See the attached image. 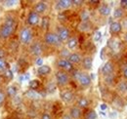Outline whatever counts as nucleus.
<instances>
[{"mask_svg": "<svg viewBox=\"0 0 127 119\" xmlns=\"http://www.w3.org/2000/svg\"><path fill=\"white\" fill-rule=\"evenodd\" d=\"M84 117H85V119H97L98 115H97L95 110L90 109V110H88V111L85 113V116H84Z\"/></svg>", "mask_w": 127, "mask_h": 119, "instance_id": "nucleus-26", "label": "nucleus"}, {"mask_svg": "<svg viewBox=\"0 0 127 119\" xmlns=\"http://www.w3.org/2000/svg\"><path fill=\"white\" fill-rule=\"evenodd\" d=\"M122 75L125 79H127V63L122 65Z\"/></svg>", "mask_w": 127, "mask_h": 119, "instance_id": "nucleus-36", "label": "nucleus"}, {"mask_svg": "<svg viewBox=\"0 0 127 119\" xmlns=\"http://www.w3.org/2000/svg\"><path fill=\"white\" fill-rule=\"evenodd\" d=\"M15 29V20L12 17H7L4 24L0 28V38L7 39L12 34Z\"/></svg>", "mask_w": 127, "mask_h": 119, "instance_id": "nucleus-1", "label": "nucleus"}, {"mask_svg": "<svg viewBox=\"0 0 127 119\" xmlns=\"http://www.w3.org/2000/svg\"><path fill=\"white\" fill-rule=\"evenodd\" d=\"M78 45V39L76 37H69L68 40L66 41V47L68 50H73L77 47Z\"/></svg>", "mask_w": 127, "mask_h": 119, "instance_id": "nucleus-20", "label": "nucleus"}, {"mask_svg": "<svg viewBox=\"0 0 127 119\" xmlns=\"http://www.w3.org/2000/svg\"><path fill=\"white\" fill-rule=\"evenodd\" d=\"M121 26H122V29H124V30H127V18L123 19Z\"/></svg>", "mask_w": 127, "mask_h": 119, "instance_id": "nucleus-41", "label": "nucleus"}, {"mask_svg": "<svg viewBox=\"0 0 127 119\" xmlns=\"http://www.w3.org/2000/svg\"><path fill=\"white\" fill-rule=\"evenodd\" d=\"M88 105H89V101H88L87 98L81 97V98H79V99L77 100V106L79 107L80 109L86 108V107H88Z\"/></svg>", "mask_w": 127, "mask_h": 119, "instance_id": "nucleus-22", "label": "nucleus"}, {"mask_svg": "<svg viewBox=\"0 0 127 119\" xmlns=\"http://www.w3.org/2000/svg\"><path fill=\"white\" fill-rule=\"evenodd\" d=\"M67 60H68V61H69L70 63L76 64V63L81 62L82 58H81V56H80L78 53H70V55H69V57L67 58Z\"/></svg>", "mask_w": 127, "mask_h": 119, "instance_id": "nucleus-18", "label": "nucleus"}, {"mask_svg": "<svg viewBox=\"0 0 127 119\" xmlns=\"http://www.w3.org/2000/svg\"><path fill=\"white\" fill-rule=\"evenodd\" d=\"M101 37H102V32L101 31H97L95 33V36H94V40L95 41H99L101 39Z\"/></svg>", "mask_w": 127, "mask_h": 119, "instance_id": "nucleus-38", "label": "nucleus"}, {"mask_svg": "<svg viewBox=\"0 0 127 119\" xmlns=\"http://www.w3.org/2000/svg\"><path fill=\"white\" fill-rule=\"evenodd\" d=\"M101 107H102V109H106V108H107L106 104H102V106H101Z\"/></svg>", "mask_w": 127, "mask_h": 119, "instance_id": "nucleus-45", "label": "nucleus"}, {"mask_svg": "<svg viewBox=\"0 0 127 119\" xmlns=\"http://www.w3.org/2000/svg\"><path fill=\"white\" fill-rule=\"evenodd\" d=\"M123 15H124V10L121 7L114 9V11H113V18L114 19H121Z\"/></svg>", "mask_w": 127, "mask_h": 119, "instance_id": "nucleus-24", "label": "nucleus"}, {"mask_svg": "<svg viewBox=\"0 0 127 119\" xmlns=\"http://www.w3.org/2000/svg\"><path fill=\"white\" fill-rule=\"evenodd\" d=\"M18 3V1L16 0H7V1H4V6L5 7H14Z\"/></svg>", "mask_w": 127, "mask_h": 119, "instance_id": "nucleus-34", "label": "nucleus"}, {"mask_svg": "<svg viewBox=\"0 0 127 119\" xmlns=\"http://www.w3.org/2000/svg\"><path fill=\"white\" fill-rule=\"evenodd\" d=\"M17 92H18V90L14 85H11L7 88V94L9 97H15L17 95Z\"/></svg>", "mask_w": 127, "mask_h": 119, "instance_id": "nucleus-28", "label": "nucleus"}, {"mask_svg": "<svg viewBox=\"0 0 127 119\" xmlns=\"http://www.w3.org/2000/svg\"><path fill=\"white\" fill-rule=\"evenodd\" d=\"M44 42L49 46H55V47H59L63 43L59 38V36L57 35V33L55 32H47L44 35Z\"/></svg>", "mask_w": 127, "mask_h": 119, "instance_id": "nucleus-3", "label": "nucleus"}, {"mask_svg": "<svg viewBox=\"0 0 127 119\" xmlns=\"http://www.w3.org/2000/svg\"><path fill=\"white\" fill-rule=\"evenodd\" d=\"M57 66L63 71H71L73 69V64L70 63L67 59H59L57 61Z\"/></svg>", "mask_w": 127, "mask_h": 119, "instance_id": "nucleus-6", "label": "nucleus"}, {"mask_svg": "<svg viewBox=\"0 0 127 119\" xmlns=\"http://www.w3.org/2000/svg\"><path fill=\"white\" fill-rule=\"evenodd\" d=\"M30 51H31V54L35 56V57H39L42 52H43V48H42V45L40 42H34L31 45V48H30Z\"/></svg>", "mask_w": 127, "mask_h": 119, "instance_id": "nucleus-9", "label": "nucleus"}, {"mask_svg": "<svg viewBox=\"0 0 127 119\" xmlns=\"http://www.w3.org/2000/svg\"><path fill=\"white\" fill-rule=\"evenodd\" d=\"M124 40L127 42V32H126V34H125V37H124Z\"/></svg>", "mask_w": 127, "mask_h": 119, "instance_id": "nucleus-46", "label": "nucleus"}, {"mask_svg": "<svg viewBox=\"0 0 127 119\" xmlns=\"http://www.w3.org/2000/svg\"><path fill=\"white\" fill-rule=\"evenodd\" d=\"M122 30V26L121 23L119 22H113L110 26V32L111 34H118Z\"/></svg>", "mask_w": 127, "mask_h": 119, "instance_id": "nucleus-15", "label": "nucleus"}, {"mask_svg": "<svg viewBox=\"0 0 127 119\" xmlns=\"http://www.w3.org/2000/svg\"><path fill=\"white\" fill-rule=\"evenodd\" d=\"M20 40L23 44L28 45L32 40V31L30 28H23L20 31Z\"/></svg>", "mask_w": 127, "mask_h": 119, "instance_id": "nucleus-5", "label": "nucleus"}, {"mask_svg": "<svg viewBox=\"0 0 127 119\" xmlns=\"http://www.w3.org/2000/svg\"><path fill=\"white\" fill-rule=\"evenodd\" d=\"M82 3H83V1H80V0H73L72 1V5H75V6H80Z\"/></svg>", "mask_w": 127, "mask_h": 119, "instance_id": "nucleus-42", "label": "nucleus"}, {"mask_svg": "<svg viewBox=\"0 0 127 119\" xmlns=\"http://www.w3.org/2000/svg\"><path fill=\"white\" fill-rule=\"evenodd\" d=\"M62 119H72V118L70 117V115L68 113H64V114H63V116H62Z\"/></svg>", "mask_w": 127, "mask_h": 119, "instance_id": "nucleus-44", "label": "nucleus"}, {"mask_svg": "<svg viewBox=\"0 0 127 119\" xmlns=\"http://www.w3.org/2000/svg\"><path fill=\"white\" fill-rule=\"evenodd\" d=\"M70 117L72 119H80L81 115H82V110L80 109L78 106H72L69 109V113Z\"/></svg>", "mask_w": 127, "mask_h": 119, "instance_id": "nucleus-16", "label": "nucleus"}, {"mask_svg": "<svg viewBox=\"0 0 127 119\" xmlns=\"http://www.w3.org/2000/svg\"><path fill=\"white\" fill-rule=\"evenodd\" d=\"M80 20H81V22H83V23L89 22V20H90V13H89L87 10L81 11V13H80Z\"/></svg>", "mask_w": 127, "mask_h": 119, "instance_id": "nucleus-25", "label": "nucleus"}, {"mask_svg": "<svg viewBox=\"0 0 127 119\" xmlns=\"http://www.w3.org/2000/svg\"><path fill=\"white\" fill-rule=\"evenodd\" d=\"M120 6L124 10V8H127V0H121L120 1Z\"/></svg>", "mask_w": 127, "mask_h": 119, "instance_id": "nucleus-40", "label": "nucleus"}, {"mask_svg": "<svg viewBox=\"0 0 127 119\" xmlns=\"http://www.w3.org/2000/svg\"><path fill=\"white\" fill-rule=\"evenodd\" d=\"M55 78H56L57 85L60 86V87H64V86L67 85L68 82H69L68 74L65 71H63V70H58L55 74Z\"/></svg>", "mask_w": 127, "mask_h": 119, "instance_id": "nucleus-4", "label": "nucleus"}, {"mask_svg": "<svg viewBox=\"0 0 127 119\" xmlns=\"http://www.w3.org/2000/svg\"><path fill=\"white\" fill-rule=\"evenodd\" d=\"M46 10H47V4H46V2H44V1H39V2H37V3L34 5V10H33V11L39 15V14L45 13Z\"/></svg>", "mask_w": 127, "mask_h": 119, "instance_id": "nucleus-13", "label": "nucleus"}, {"mask_svg": "<svg viewBox=\"0 0 127 119\" xmlns=\"http://www.w3.org/2000/svg\"><path fill=\"white\" fill-rule=\"evenodd\" d=\"M105 77V82L107 85H112L113 82H114V75L113 73H111L110 75H107V76H104Z\"/></svg>", "mask_w": 127, "mask_h": 119, "instance_id": "nucleus-31", "label": "nucleus"}, {"mask_svg": "<svg viewBox=\"0 0 127 119\" xmlns=\"http://www.w3.org/2000/svg\"><path fill=\"white\" fill-rule=\"evenodd\" d=\"M35 63H36V65L39 67V66H41V65H43V59H41V58H38V59L35 60Z\"/></svg>", "mask_w": 127, "mask_h": 119, "instance_id": "nucleus-39", "label": "nucleus"}, {"mask_svg": "<svg viewBox=\"0 0 127 119\" xmlns=\"http://www.w3.org/2000/svg\"><path fill=\"white\" fill-rule=\"evenodd\" d=\"M61 100L65 104H70L74 100V94L70 90H64L61 93Z\"/></svg>", "mask_w": 127, "mask_h": 119, "instance_id": "nucleus-8", "label": "nucleus"}, {"mask_svg": "<svg viewBox=\"0 0 127 119\" xmlns=\"http://www.w3.org/2000/svg\"><path fill=\"white\" fill-rule=\"evenodd\" d=\"M117 91L120 94H126L127 93V82L126 81H121L117 85Z\"/></svg>", "mask_w": 127, "mask_h": 119, "instance_id": "nucleus-23", "label": "nucleus"}, {"mask_svg": "<svg viewBox=\"0 0 127 119\" xmlns=\"http://www.w3.org/2000/svg\"><path fill=\"white\" fill-rule=\"evenodd\" d=\"M72 6L71 0H59L56 3V8L58 10H66Z\"/></svg>", "mask_w": 127, "mask_h": 119, "instance_id": "nucleus-11", "label": "nucleus"}, {"mask_svg": "<svg viewBox=\"0 0 127 119\" xmlns=\"http://www.w3.org/2000/svg\"><path fill=\"white\" fill-rule=\"evenodd\" d=\"M4 100H5V95H4V93L0 92V104L4 102Z\"/></svg>", "mask_w": 127, "mask_h": 119, "instance_id": "nucleus-43", "label": "nucleus"}, {"mask_svg": "<svg viewBox=\"0 0 127 119\" xmlns=\"http://www.w3.org/2000/svg\"><path fill=\"white\" fill-rule=\"evenodd\" d=\"M26 97L31 100H39L41 98V95L36 90H28L26 92Z\"/></svg>", "mask_w": 127, "mask_h": 119, "instance_id": "nucleus-19", "label": "nucleus"}, {"mask_svg": "<svg viewBox=\"0 0 127 119\" xmlns=\"http://www.w3.org/2000/svg\"><path fill=\"white\" fill-rule=\"evenodd\" d=\"M39 21H40L39 15L34 11H32L28 16V24L30 26H36L39 23Z\"/></svg>", "mask_w": 127, "mask_h": 119, "instance_id": "nucleus-12", "label": "nucleus"}, {"mask_svg": "<svg viewBox=\"0 0 127 119\" xmlns=\"http://www.w3.org/2000/svg\"><path fill=\"white\" fill-rule=\"evenodd\" d=\"M0 81H1V77H0Z\"/></svg>", "mask_w": 127, "mask_h": 119, "instance_id": "nucleus-47", "label": "nucleus"}, {"mask_svg": "<svg viewBox=\"0 0 127 119\" xmlns=\"http://www.w3.org/2000/svg\"><path fill=\"white\" fill-rule=\"evenodd\" d=\"M78 30L80 31H82V32H85V31L90 30V24H89V22H87V23L81 22V24L78 26Z\"/></svg>", "mask_w": 127, "mask_h": 119, "instance_id": "nucleus-27", "label": "nucleus"}, {"mask_svg": "<svg viewBox=\"0 0 127 119\" xmlns=\"http://www.w3.org/2000/svg\"><path fill=\"white\" fill-rule=\"evenodd\" d=\"M81 62H82V67L85 70H91L92 69V67H93V59H92V57H89V56L84 57L81 60Z\"/></svg>", "mask_w": 127, "mask_h": 119, "instance_id": "nucleus-14", "label": "nucleus"}, {"mask_svg": "<svg viewBox=\"0 0 127 119\" xmlns=\"http://www.w3.org/2000/svg\"><path fill=\"white\" fill-rule=\"evenodd\" d=\"M98 12H99L100 15L103 16V17H108V16L111 14V9L108 4H102V5L99 7Z\"/></svg>", "mask_w": 127, "mask_h": 119, "instance_id": "nucleus-17", "label": "nucleus"}, {"mask_svg": "<svg viewBox=\"0 0 127 119\" xmlns=\"http://www.w3.org/2000/svg\"><path fill=\"white\" fill-rule=\"evenodd\" d=\"M109 43H110V47H111L112 50H117L118 48H119V42L118 41H116L115 39H111L110 41H109Z\"/></svg>", "mask_w": 127, "mask_h": 119, "instance_id": "nucleus-32", "label": "nucleus"}, {"mask_svg": "<svg viewBox=\"0 0 127 119\" xmlns=\"http://www.w3.org/2000/svg\"><path fill=\"white\" fill-rule=\"evenodd\" d=\"M57 35L59 36V38L61 39L62 42H64V41H67L68 38L70 37V32L67 28L62 26L57 29Z\"/></svg>", "mask_w": 127, "mask_h": 119, "instance_id": "nucleus-7", "label": "nucleus"}, {"mask_svg": "<svg viewBox=\"0 0 127 119\" xmlns=\"http://www.w3.org/2000/svg\"><path fill=\"white\" fill-rule=\"evenodd\" d=\"M39 85H40V82H39L38 80H32V81L30 82V89L37 90L38 87H39Z\"/></svg>", "mask_w": 127, "mask_h": 119, "instance_id": "nucleus-33", "label": "nucleus"}, {"mask_svg": "<svg viewBox=\"0 0 127 119\" xmlns=\"http://www.w3.org/2000/svg\"><path fill=\"white\" fill-rule=\"evenodd\" d=\"M69 55H70V52H69V50L67 48H64V49L61 50V52H60L61 59H67L69 57Z\"/></svg>", "mask_w": 127, "mask_h": 119, "instance_id": "nucleus-30", "label": "nucleus"}, {"mask_svg": "<svg viewBox=\"0 0 127 119\" xmlns=\"http://www.w3.org/2000/svg\"><path fill=\"white\" fill-rule=\"evenodd\" d=\"M49 24H50V20L48 17H43L41 20V28L43 30H47L49 28Z\"/></svg>", "mask_w": 127, "mask_h": 119, "instance_id": "nucleus-29", "label": "nucleus"}, {"mask_svg": "<svg viewBox=\"0 0 127 119\" xmlns=\"http://www.w3.org/2000/svg\"><path fill=\"white\" fill-rule=\"evenodd\" d=\"M72 77L75 80H77V82L84 88L89 87L91 85V83H92V79H91L90 75L88 73H86V72L80 71V70H74L72 72Z\"/></svg>", "mask_w": 127, "mask_h": 119, "instance_id": "nucleus-2", "label": "nucleus"}, {"mask_svg": "<svg viewBox=\"0 0 127 119\" xmlns=\"http://www.w3.org/2000/svg\"><path fill=\"white\" fill-rule=\"evenodd\" d=\"M51 67L49 65H46V64H43L41 66H39L37 68V73L41 76H45V75H48L50 72H51Z\"/></svg>", "mask_w": 127, "mask_h": 119, "instance_id": "nucleus-21", "label": "nucleus"}, {"mask_svg": "<svg viewBox=\"0 0 127 119\" xmlns=\"http://www.w3.org/2000/svg\"><path fill=\"white\" fill-rule=\"evenodd\" d=\"M40 119H52V116H51V114L49 112H43Z\"/></svg>", "mask_w": 127, "mask_h": 119, "instance_id": "nucleus-37", "label": "nucleus"}, {"mask_svg": "<svg viewBox=\"0 0 127 119\" xmlns=\"http://www.w3.org/2000/svg\"><path fill=\"white\" fill-rule=\"evenodd\" d=\"M113 70H114V65L113 63L111 62V60H108L103 66H102V74L104 76H107V75H110L111 73H113Z\"/></svg>", "mask_w": 127, "mask_h": 119, "instance_id": "nucleus-10", "label": "nucleus"}, {"mask_svg": "<svg viewBox=\"0 0 127 119\" xmlns=\"http://www.w3.org/2000/svg\"><path fill=\"white\" fill-rule=\"evenodd\" d=\"M6 67H7V64H6L5 60L0 58V71H5Z\"/></svg>", "mask_w": 127, "mask_h": 119, "instance_id": "nucleus-35", "label": "nucleus"}]
</instances>
